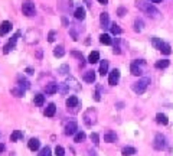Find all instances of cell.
I'll list each match as a JSON object with an SVG mask.
<instances>
[{
	"label": "cell",
	"instance_id": "6da1fadb",
	"mask_svg": "<svg viewBox=\"0 0 173 156\" xmlns=\"http://www.w3.org/2000/svg\"><path fill=\"white\" fill-rule=\"evenodd\" d=\"M136 7H137V9H140L142 12H144L146 15L152 16V17H159V15H160V12H159V10L152 5V3L143 2V0H140V2H136Z\"/></svg>",
	"mask_w": 173,
	"mask_h": 156
},
{
	"label": "cell",
	"instance_id": "7a4b0ae2",
	"mask_svg": "<svg viewBox=\"0 0 173 156\" xmlns=\"http://www.w3.org/2000/svg\"><path fill=\"white\" fill-rule=\"evenodd\" d=\"M149 84H150V78H142V80H138L137 82L133 84V91L136 94H143L144 91L147 90Z\"/></svg>",
	"mask_w": 173,
	"mask_h": 156
},
{
	"label": "cell",
	"instance_id": "3957f363",
	"mask_svg": "<svg viewBox=\"0 0 173 156\" xmlns=\"http://www.w3.org/2000/svg\"><path fill=\"white\" fill-rule=\"evenodd\" d=\"M84 121H85L86 126L95 124V121H97V111L94 110V108H88L85 111V114H84Z\"/></svg>",
	"mask_w": 173,
	"mask_h": 156
},
{
	"label": "cell",
	"instance_id": "277c9868",
	"mask_svg": "<svg viewBox=\"0 0 173 156\" xmlns=\"http://www.w3.org/2000/svg\"><path fill=\"white\" fill-rule=\"evenodd\" d=\"M22 12H23V15L26 16H33L36 13V9H35V3L32 2V0H26L23 6H22Z\"/></svg>",
	"mask_w": 173,
	"mask_h": 156
},
{
	"label": "cell",
	"instance_id": "5b68a950",
	"mask_svg": "<svg viewBox=\"0 0 173 156\" xmlns=\"http://www.w3.org/2000/svg\"><path fill=\"white\" fill-rule=\"evenodd\" d=\"M153 147H154L156 150L164 149V147H166V137L163 136V135H156L154 142H153Z\"/></svg>",
	"mask_w": 173,
	"mask_h": 156
},
{
	"label": "cell",
	"instance_id": "8992f818",
	"mask_svg": "<svg viewBox=\"0 0 173 156\" xmlns=\"http://www.w3.org/2000/svg\"><path fill=\"white\" fill-rule=\"evenodd\" d=\"M66 107H68V110H72L75 113L78 110V107H79V100H78V97L76 96H71L68 100H66Z\"/></svg>",
	"mask_w": 173,
	"mask_h": 156
},
{
	"label": "cell",
	"instance_id": "52a82bcc",
	"mask_svg": "<svg viewBox=\"0 0 173 156\" xmlns=\"http://www.w3.org/2000/svg\"><path fill=\"white\" fill-rule=\"evenodd\" d=\"M19 36H20V32H16L15 35L12 36V39L9 40V42H7V44L5 45V48H3V52H5V54H9V52H10V51L15 48L16 40H17V38H19Z\"/></svg>",
	"mask_w": 173,
	"mask_h": 156
},
{
	"label": "cell",
	"instance_id": "ba28073f",
	"mask_svg": "<svg viewBox=\"0 0 173 156\" xmlns=\"http://www.w3.org/2000/svg\"><path fill=\"white\" fill-rule=\"evenodd\" d=\"M118 80H120V70L114 68V70L110 72V77H108V84H110V86H116V84L118 82Z\"/></svg>",
	"mask_w": 173,
	"mask_h": 156
},
{
	"label": "cell",
	"instance_id": "9c48e42d",
	"mask_svg": "<svg viewBox=\"0 0 173 156\" xmlns=\"http://www.w3.org/2000/svg\"><path fill=\"white\" fill-rule=\"evenodd\" d=\"M76 130H78V124H76L75 121H69V123L65 126V135L66 136H72V135H75Z\"/></svg>",
	"mask_w": 173,
	"mask_h": 156
},
{
	"label": "cell",
	"instance_id": "30bf717a",
	"mask_svg": "<svg viewBox=\"0 0 173 156\" xmlns=\"http://www.w3.org/2000/svg\"><path fill=\"white\" fill-rule=\"evenodd\" d=\"M12 29V23L10 22H7V20H5V22H2V25H0V36L6 35V33H9Z\"/></svg>",
	"mask_w": 173,
	"mask_h": 156
},
{
	"label": "cell",
	"instance_id": "8fae6325",
	"mask_svg": "<svg viewBox=\"0 0 173 156\" xmlns=\"http://www.w3.org/2000/svg\"><path fill=\"white\" fill-rule=\"evenodd\" d=\"M17 84H19V87H20V88H23V90H28V88L31 87V82L26 80L23 75H19V77H17Z\"/></svg>",
	"mask_w": 173,
	"mask_h": 156
},
{
	"label": "cell",
	"instance_id": "7c38bea8",
	"mask_svg": "<svg viewBox=\"0 0 173 156\" xmlns=\"http://www.w3.org/2000/svg\"><path fill=\"white\" fill-rule=\"evenodd\" d=\"M28 146H29V149H31L32 152H36L39 147H41V142H39V139H31L29 140V143H28Z\"/></svg>",
	"mask_w": 173,
	"mask_h": 156
},
{
	"label": "cell",
	"instance_id": "4fadbf2b",
	"mask_svg": "<svg viewBox=\"0 0 173 156\" xmlns=\"http://www.w3.org/2000/svg\"><path fill=\"white\" fill-rule=\"evenodd\" d=\"M84 81L92 84V82L95 81V72H94V71H85V72H84Z\"/></svg>",
	"mask_w": 173,
	"mask_h": 156
},
{
	"label": "cell",
	"instance_id": "5bb4252c",
	"mask_svg": "<svg viewBox=\"0 0 173 156\" xmlns=\"http://www.w3.org/2000/svg\"><path fill=\"white\" fill-rule=\"evenodd\" d=\"M117 140V135L114 133V131L108 130L105 135H104V142H107V143H112V142Z\"/></svg>",
	"mask_w": 173,
	"mask_h": 156
},
{
	"label": "cell",
	"instance_id": "9a60e30c",
	"mask_svg": "<svg viewBox=\"0 0 173 156\" xmlns=\"http://www.w3.org/2000/svg\"><path fill=\"white\" fill-rule=\"evenodd\" d=\"M56 91H58V84H55V82L46 84V87H45V93H46V94L52 96V94H55Z\"/></svg>",
	"mask_w": 173,
	"mask_h": 156
},
{
	"label": "cell",
	"instance_id": "2e32d148",
	"mask_svg": "<svg viewBox=\"0 0 173 156\" xmlns=\"http://www.w3.org/2000/svg\"><path fill=\"white\" fill-rule=\"evenodd\" d=\"M56 113V106L53 104V103H51V104H48V107H46L45 110V116L46 117H53Z\"/></svg>",
	"mask_w": 173,
	"mask_h": 156
},
{
	"label": "cell",
	"instance_id": "e0dca14e",
	"mask_svg": "<svg viewBox=\"0 0 173 156\" xmlns=\"http://www.w3.org/2000/svg\"><path fill=\"white\" fill-rule=\"evenodd\" d=\"M156 121H157L159 124H163V126H166V124L169 123L167 116L163 114V113H157V114H156Z\"/></svg>",
	"mask_w": 173,
	"mask_h": 156
},
{
	"label": "cell",
	"instance_id": "ac0fdd59",
	"mask_svg": "<svg viewBox=\"0 0 173 156\" xmlns=\"http://www.w3.org/2000/svg\"><path fill=\"white\" fill-rule=\"evenodd\" d=\"M75 19L76 20L85 19V9H84V7H76L75 9Z\"/></svg>",
	"mask_w": 173,
	"mask_h": 156
},
{
	"label": "cell",
	"instance_id": "d6986e66",
	"mask_svg": "<svg viewBox=\"0 0 173 156\" xmlns=\"http://www.w3.org/2000/svg\"><path fill=\"white\" fill-rule=\"evenodd\" d=\"M100 22H101V26L102 28H108V25H110V17H108V13H101V16H100Z\"/></svg>",
	"mask_w": 173,
	"mask_h": 156
},
{
	"label": "cell",
	"instance_id": "ffe728a7",
	"mask_svg": "<svg viewBox=\"0 0 173 156\" xmlns=\"http://www.w3.org/2000/svg\"><path fill=\"white\" fill-rule=\"evenodd\" d=\"M130 71H131V74L133 75H136V77H140L143 74V71H142V68L137 65V64H134L133 62L131 64V67H130Z\"/></svg>",
	"mask_w": 173,
	"mask_h": 156
},
{
	"label": "cell",
	"instance_id": "44dd1931",
	"mask_svg": "<svg viewBox=\"0 0 173 156\" xmlns=\"http://www.w3.org/2000/svg\"><path fill=\"white\" fill-rule=\"evenodd\" d=\"M98 61H100V54H98L97 51H92L91 54H90V56H88V62L90 64H95Z\"/></svg>",
	"mask_w": 173,
	"mask_h": 156
},
{
	"label": "cell",
	"instance_id": "7402d4cb",
	"mask_svg": "<svg viewBox=\"0 0 173 156\" xmlns=\"http://www.w3.org/2000/svg\"><path fill=\"white\" fill-rule=\"evenodd\" d=\"M107 71H108V61H101V64H100V74H101L102 77L107 74Z\"/></svg>",
	"mask_w": 173,
	"mask_h": 156
},
{
	"label": "cell",
	"instance_id": "603a6c76",
	"mask_svg": "<svg viewBox=\"0 0 173 156\" xmlns=\"http://www.w3.org/2000/svg\"><path fill=\"white\" fill-rule=\"evenodd\" d=\"M136 149L134 147H131V146H126V147H123V150H121V153L124 156H131V155H134L136 153Z\"/></svg>",
	"mask_w": 173,
	"mask_h": 156
},
{
	"label": "cell",
	"instance_id": "cb8c5ba5",
	"mask_svg": "<svg viewBox=\"0 0 173 156\" xmlns=\"http://www.w3.org/2000/svg\"><path fill=\"white\" fill-rule=\"evenodd\" d=\"M160 51H162V54H164V55H170V54H172V48H170V45L166 44V42H163L162 44Z\"/></svg>",
	"mask_w": 173,
	"mask_h": 156
},
{
	"label": "cell",
	"instance_id": "d4e9b609",
	"mask_svg": "<svg viewBox=\"0 0 173 156\" xmlns=\"http://www.w3.org/2000/svg\"><path fill=\"white\" fill-rule=\"evenodd\" d=\"M22 137H23V133H22L20 130H15L10 135V142H17L19 139H22Z\"/></svg>",
	"mask_w": 173,
	"mask_h": 156
},
{
	"label": "cell",
	"instance_id": "484cf974",
	"mask_svg": "<svg viewBox=\"0 0 173 156\" xmlns=\"http://www.w3.org/2000/svg\"><path fill=\"white\" fill-rule=\"evenodd\" d=\"M35 104L38 107H41V106H43V103H45V96L43 94H36L35 96Z\"/></svg>",
	"mask_w": 173,
	"mask_h": 156
},
{
	"label": "cell",
	"instance_id": "4316f807",
	"mask_svg": "<svg viewBox=\"0 0 173 156\" xmlns=\"http://www.w3.org/2000/svg\"><path fill=\"white\" fill-rule=\"evenodd\" d=\"M100 42L101 44H104V45H111V38H110V35H107V33H102L101 36H100Z\"/></svg>",
	"mask_w": 173,
	"mask_h": 156
},
{
	"label": "cell",
	"instance_id": "83f0119b",
	"mask_svg": "<svg viewBox=\"0 0 173 156\" xmlns=\"http://www.w3.org/2000/svg\"><path fill=\"white\" fill-rule=\"evenodd\" d=\"M10 93H12V96H15V97H22L23 96V93H25V90L20 88V87H15V88H12L10 90Z\"/></svg>",
	"mask_w": 173,
	"mask_h": 156
},
{
	"label": "cell",
	"instance_id": "f1b7e54d",
	"mask_svg": "<svg viewBox=\"0 0 173 156\" xmlns=\"http://www.w3.org/2000/svg\"><path fill=\"white\" fill-rule=\"evenodd\" d=\"M169 64H170V62H169L167 59H160V61H157V62L154 64V67H156V68H159V70H160V68L163 70V68H167Z\"/></svg>",
	"mask_w": 173,
	"mask_h": 156
},
{
	"label": "cell",
	"instance_id": "f546056e",
	"mask_svg": "<svg viewBox=\"0 0 173 156\" xmlns=\"http://www.w3.org/2000/svg\"><path fill=\"white\" fill-rule=\"evenodd\" d=\"M85 133L84 131H78L75 135V137H74V142H76V143H81V142H84L85 140Z\"/></svg>",
	"mask_w": 173,
	"mask_h": 156
},
{
	"label": "cell",
	"instance_id": "4dcf8cb0",
	"mask_svg": "<svg viewBox=\"0 0 173 156\" xmlns=\"http://www.w3.org/2000/svg\"><path fill=\"white\" fill-rule=\"evenodd\" d=\"M64 54H65V51H64V46H56L55 49H53V55L58 56V58H61V56H64Z\"/></svg>",
	"mask_w": 173,
	"mask_h": 156
},
{
	"label": "cell",
	"instance_id": "1f68e13d",
	"mask_svg": "<svg viewBox=\"0 0 173 156\" xmlns=\"http://www.w3.org/2000/svg\"><path fill=\"white\" fill-rule=\"evenodd\" d=\"M58 91L62 93V94H66L69 91V87L66 86V82H62V84H58Z\"/></svg>",
	"mask_w": 173,
	"mask_h": 156
},
{
	"label": "cell",
	"instance_id": "d6a6232c",
	"mask_svg": "<svg viewBox=\"0 0 173 156\" xmlns=\"http://www.w3.org/2000/svg\"><path fill=\"white\" fill-rule=\"evenodd\" d=\"M121 32H123L121 28H120L117 23H112V25H111V33H112V35H120Z\"/></svg>",
	"mask_w": 173,
	"mask_h": 156
},
{
	"label": "cell",
	"instance_id": "836d02e7",
	"mask_svg": "<svg viewBox=\"0 0 173 156\" xmlns=\"http://www.w3.org/2000/svg\"><path fill=\"white\" fill-rule=\"evenodd\" d=\"M162 40L159 39L157 36H154V38H152V45L154 46V48H156V49H160V46H162Z\"/></svg>",
	"mask_w": 173,
	"mask_h": 156
},
{
	"label": "cell",
	"instance_id": "e575fe53",
	"mask_svg": "<svg viewBox=\"0 0 173 156\" xmlns=\"http://www.w3.org/2000/svg\"><path fill=\"white\" fill-rule=\"evenodd\" d=\"M142 29H143V20L136 19L134 20V30H136V32H140Z\"/></svg>",
	"mask_w": 173,
	"mask_h": 156
},
{
	"label": "cell",
	"instance_id": "d590c367",
	"mask_svg": "<svg viewBox=\"0 0 173 156\" xmlns=\"http://www.w3.org/2000/svg\"><path fill=\"white\" fill-rule=\"evenodd\" d=\"M38 156H52V152H51V147H43L41 150V153H38Z\"/></svg>",
	"mask_w": 173,
	"mask_h": 156
},
{
	"label": "cell",
	"instance_id": "8d00e7d4",
	"mask_svg": "<svg viewBox=\"0 0 173 156\" xmlns=\"http://www.w3.org/2000/svg\"><path fill=\"white\" fill-rule=\"evenodd\" d=\"M90 139H91V142L94 143V145H98V143H100V136H98L97 133H91Z\"/></svg>",
	"mask_w": 173,
	"mask_h": 156
},
{
	"label": "cell",
	"instance_id": "74e56055",
	"mask_svg": "<svg viewBox=\"0 0 173 156\" xmlns=\"http://www.w3.org/2000/svg\"><path fill=\"white\" fill-rule=\"evenodd\" d=\"M55 155L56 156H64L65 155V149H64L62 146H56L55 147Z\"/></svg>",
	"mask_w": 173,
	"mask_h": 156
},
{
	"label": "cell",
	"instance_id": "f35d334b",
	"mask_svg": "<svg viewBox=\"0 0 173 156\" xmlns=\"http://www.w3.org/2000/svg\"><path fill=\"white\" fill-rule=\"evenodd\" d=\"M71 54H72L74 56H76L78 59L81 61V65H84V56H82V54H79V52H76V51H72Z\"/></svg>",
	"mask_w": 173,
	"mask_h": 156
},
{
	"label": "cell",
	"instance_id": "ab89813d",
	"mask_svg": "<svg viewBox=\"0 0 173 156\" xmlns=\"http://www.w3.org/2000/svg\"><path fill=\"white\" fill-rule=\"evenodd\" d=\"M55 36H56V32L55 30H51L49 35H48V40H49V42H53V40H55Z\"/></svg>",
	"mask_w": 173,
	"mask_h": 156
},
{
	"label": "cell",
	"instance_id": "60d3db41",
	"mask_svg": "<svg viewBox=\"0 0 173 156\" xmlns=\"http://www.w3.org/2000/svg\"><path fill=\"white\" fill-rule=\"evenodd\" d=\"M65 71H69V67L68 65H62L61 68L58 70V72H59V74H65Z\"/></svg>",
	"mask_w": 173,
	"mask_h": 156
},
{
	"label": "cell",
	"instance_id": "b9f144b4",
	"mask_svg": "<svg viewBox=\"0 0 173 156\" xmlns=\"http://www.w3.org/2000/svg\"><path fill=\"white\" fill-rule=\"evenodd\" d=\"M126 13H127V9H124V7H120V9L117 10V15L118 16H124Z\"/></svg>",
	"mask_w": 173,
	"mask_h": 156
},
{
	"label": "cell",
	"instance_id": "7bdbcfd3",
	"mask_svg": "<svg viewBox=\"0 0 173 156\" xmlns=\"http://www.w3.org/2000/svg\"><path fill=\"white\" fill-rule=\"evenodd\" d=\"M94 100H95V101H100V93H98V90L94 93Z\"/></svg>",
	"mask_w": 173,
	"mask_h": 156
},
{
	"label": "cell",
	"instance_id": "ee69618b",
	"mask_svg": "<svg viewBox=\"0 0 173 156\" xmlns=\"http://www.w3.org/2000/svg\"><path fill=\"white\" fill-rule=\"evenodd\" d=\"M26 72H28L29 75H32V74H33V70H32V68H26Z\"/></svg>",
	"mask_w": 173,
	"mask_h": 156
},
{
	"label": "cell",
	"instance_id": "f6af8a7d",
	"mask_svg": "<svg viewBox=\"0 0 173 156\" xmlns=\"http://www.w3.org/2000/svg\"><path fill=\"white\" fill-rule=\"evenodd\" d=\"M98 2H100V3H102V5H107V3H108V0H98Z\"/></svg>",
	"mask_w": 173,
	"mask_h": 156
},
{
	"label": "cell",
	"instance_id": "bcb514c9",
	"mask_svg": "<svg viewBox=\"0 0 173 156\" xmlns=\"http://www.w3.org/2000/svg\"><path fill=\"white\" fill-rule=\"evenodd\" d=\"M162 0H150V3H160Z\"/></svg>",
	"mask_w": 173,
	"mask_h": 156
},
{
	"label": "cell",
	"instance_id": "7dc6e473",
	"mask_svg": "<svg viewBox=\"0 0 173 156\" xmlns=\"http://www.w3.org/2000/svg\"><path fill=\"white\" fill-rule=\"evenodd\" d=\"M5 150V145H0V152Z\"/></svg>",
	"mask_w": 173,
	"mask_h": 156
},
{
	"label": "cell",
	"instance_id": "c3c4849f",
	"mask_svg": "<svg viewBox=\"0 0 173 156\" xmlns=\"http://www.w3.org/2000/svg\"><path fill=\"white\" fill-rule=\"evenodd\" d=\"M90 156H97V155H95V152H90Z\"/></svg>",
	"mask_w": 173,
	"mask_h": 156
}]
</instances>
